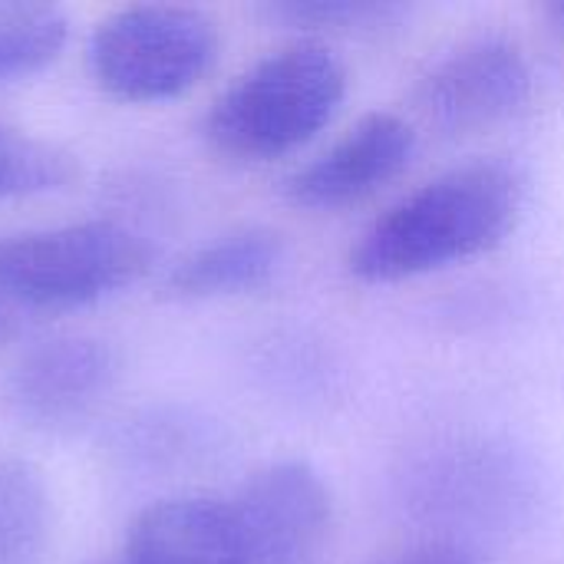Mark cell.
I'll return each mask as SVG.
<instances>
[{"label":"cell","instance_id":"6da1fadb","mask_svg":"<svg viewBox=\"0 0 564 564\" xmlns=\"http://www.w3.org/2000/svg\"><path fill=\"white\" fill-rule=\"evenodd\" d=\"M522 212V178L502 162L456 165L390 205L354 245L367 284L423 278L499 248Z\"/></svg>","mask_w":564,"mask_h":564},{"label":"cell","instance_id":"7a4b0ae2","mask_svg":"<svg viewBox=\"0 0 564 564\" xmlns=\"http://www.w3.org/2000/svg\"><path fill=\"white\" fill-rule=\"evenodd\" d=\"M347 69L317 40L284 43L238 73L202 119L205 142L231 162H274L311 142L340 109Z\"/></svg>","mask_w":564,"mask_h":564},{"label":"cell","instance_id":"3957f363","mask_svg":"<svg viewBox=\"0 0 564 564\" xmlns=\"http://www.w3.org/2000/svg\"><path fill=\"white\" fill-rule=\"evenodd\" d=\"M152 268V245L106 218L0 238V294L33 311L96 304Z\"/></svg>","mask_w":564,"mask_h":564},{"label":"cell","instance_id":"277c9868","mask_svg":"<svg viewBox=\"0 0 564 564\" xmlns=\"http://www.w3.org/2000/svg\"><path fill=\"white\" fill-rule=\"evenodd\" d=\"M221 36L205 10L132 3L102 17L89 36V73L119 102H165L195 89L218 59Z\"/></svg>","mask_w":564,"mask_h":564},{"label":"cell","instance_id":"5b68a950","mask_svg":"<svg viewBox=\"0 0 564 564\" xmlns=\"http://www.w3.org/2000/svg\"><path fill=\"white\" fill-rule=\"evenodd\" d=\"M535 73L522 46L502 36L466 40L416 83V109L446 132H479L529 106Z\"/></svg>","mask_w":564,"mask_h":564},{"label":"cell","instance_id":"8992f818","mask_svg":"<svg viewBox=\"0 0 564 564\" xmlns=\"http://www.w3.org/2000/svg\"><path fill=\"white\" fill-rule=\"evenodd\" d=\"M228 502L251 564L314 562L334 525L330 489L301 459H278L254 469Z\"/></svg>","mask_w":564,"mask_h":564},{"label":"cell","instance_id":"52a82bcc","mask_svg":"<svg viewBox=\"0 0 564 564\" xmlns=\"http://www.w3.org/2000/svg\"><path fill=\"white\" fill-rule=\"evenodd\" d=\"M122 357L99 337H56L30 347L7 377V403L33 430H73L116 390Z\"/></svg>","mask_w":564,"mask_h":564},{"label":"cell","instance_id":"ba28073f","mask_svg":"<svg viewBox=\"0 0 564 564\" xmlns=\"http://www.w3.org/2000/svg\"><path fill=\"white\" fill-rule=\"evenodd\" d=\"M416 132L397 112H367L288 178V198L311 212H340L390 185L413 159Z\"/></svg>","mask_w":564,"mask_h":564},{"label":"cell","instance_id":"9c48e42d","mask_svg":"<svg viewBox=\"0 0 564 564\" xmlns=\"http://www.w3.org/2000/svg\"><path fill=\"white\" fill-rule=\"evenodd\" d=\"M122 564H251L231 502L175 496L145 506L126 529Z\"/></svg>","mask_w":564,"mask_h":564},{"label":"cell","instance_id":"30bf717a","mask_svg":"<svg viewBox=\"0 0 564 564\" xmlns=\"http://www.w3.org/2000/svg\"><path fill=\"white\" fill-rule=\"evenodd\" d=\"M284 261V241L268 228H238L195 248L169 271V291L178 297L251 294L274 281Z\"/></svg>","mask_w":564,"mask_h":564},{"label":"cell","instance_id":"8fae6325","mask_svg":"<svg viewBox=\"0 0 564 564\" xmlns=\"http://www.w3.org/2000/svg\"><path fill=\"white\" fill-rule=\"evenodd\" d=\"M53 529L43 473L26 459H0V564H40Z\"/></svg>","mask_w":564,"mask_h":564},{"label":"cell","instance_id":"7c38bea8","mask_svg":"<svg viewBox=\"0 0 564 564\" xmlns=\"http://www.w3.org/2000/svg\"><path fill=\"white\" fill-rule=\"evenodd\" d=\"M79 178L83 162L73 149L0 116V202L66 192Z\"/></svg>","mask_w":564,"mask_h":564},{"label":"cell","instance_id":"4fadbf2b","mask_svg":"<svg viewBox=\"0 0 564 564\" xmlns=\"http://www.w3.org/2000/svg\"><path fill=\"white\" fill-rule=\"evenodd\" d=\"M69 36V17L56 3L0 0V83L43 73Z\"/></svg>","mask_w":564,"mask_h":564},{"label":"cell","instance_id":"5bb4252c","mask_svg":"<svg viewBox=\"0 0 564 564\" xmlns=\"http://www.w3.org/2000/svg\"><path fill=\"white\" fill-rule=\"evenodd\" d=\"M268 13L311 30H360V26L387 23L390 17L400 13V7L367 3V0H294V3H274L268 7Z\"/></svg>","mask_w":564,"mask_h":564},{"label":"cell","instance_id":"9a60e30c","mask_svg":"<svg viewBox=\"0 0 564 564\" xmlns=\"http://www.w3.org/2000/svg\"><path fill=\"white\" fill-rule=\"evenodd\" d=\"M373 564H476L473 552L456 542H420L403 552H393Z\"/></svg>","mask_w":564,"mask_h":564},{"label":"cell","instance_id":"2e32d148","mask_svg":"<svg viewBox=\"0 0 564 564\" xmlns=\"http://www.w3.org/2000/svg\"><path fill=\"white\" fill-rule=\"evenodd\" d=\"M10 334H13V314H10V301L0 294V344H7Z\"/></svg>","mask_w":564,"mask_h":564},{"label":"cell","instance_id":"e0dca14e","mask_svg":"<svg viewBox=\"0 0 564 564\" xmlns=\"http://www.w3.org/2000/svg\"><path fill=\"white\" fill-rule=\"evenodd\" d=\"M552 17H555V26L562 30L564 36V3H555V7H552Z\"/></svg>","mask_w":564,"mask_h":564},{"label":"cell","instance_id":"ac0fdd59","mask_svg":"<svg viewBox=\"0 0 564 564\" xmlns=\"http://www.w3.org/2000/svg\"><path fill=\"white\" fill-rule=\"evenodd\" d=\"M116 564H122V562H116Z\"/></svg>","mask_w":564,"mask_h":564}]
</instances>
